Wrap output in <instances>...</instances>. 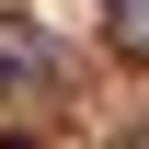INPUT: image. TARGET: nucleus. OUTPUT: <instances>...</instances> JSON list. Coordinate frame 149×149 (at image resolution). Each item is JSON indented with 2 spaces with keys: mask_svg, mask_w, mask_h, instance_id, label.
I'll return each mask as SVG.
<instances>
[{
  "mask_svg": "<svg viewBox=\"0 0 149 149\" xmlns=\"http://www.w3.org/2000/svg\"><path fill=\"white\" fill-rule=\"evenodd\" d=\"M126 35H149V0H126Z\"/></svg>",
  "mask_w": 149,
  "mask_h": 149,
  "instance_id": "nucleus-1",
  "label": "nucleus"
}]
</instances>
